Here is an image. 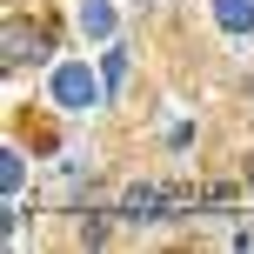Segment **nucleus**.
Returning a JSON list of instances; mask_svg holds the SVG:
<instances>
[{
  "label": "nucleus",
  "mask_w": 254,
  "mask_h": 254,
  "mask_svg": "<svg viewBox=\"0 0 254 254\" xmlns=\"http://www.w3.org/2000/svg\"><path fill=\"white\" fill-rule=\"evenodd\" d=\"M214 13H221L228 34H248V27H254V0H214Z\"/></svg>",
  "instance_id": "3"
},
{
  "label": "nucleus",
  "mask_w": 254,
  "mask_h": 254,
  "mask_svg": "<svg viewBox=\"0 0 254 254\" xmlns=\"http://www.w3.org/2000/svg\"><path fill=\"white\" fill-rule=\"evenodd\" d=\"M80 27H87V34H107V27H114V13H107L101 0H87V7H80Z\"/></svg>",
  "instance_id": "4"
},
{
  "label": "nucleus",
  "mask_w": 254,
  "mask_h": 254,
  "mask_svg": "<svg viewBox=\"0 0 254 254\" xmlns=\"http://www.w3.org/2000/svg\"><path fill=\"white\" fill-rule=\"evenodd\" d=\"M167 201H174L167 188H134V194H127V221H154Z\"/></svg>",
  "instance_id": "2"
},
{
  "label": "nucleus",
  "mask_w": 254,
  "mask_h": 254,
  "mask_svg": "<svg viewBox=\"0 0 254 254\" xmlns=\"http://www.w3.org/2000/svg\"><path fill=\"white\" fill-rule=\"evenodd\" d=\"M54 94H61V107H87L94 101V74L87 67H61L54 74Z\"/></svg>",
  "instance_id": "1"
}]
</instances>
